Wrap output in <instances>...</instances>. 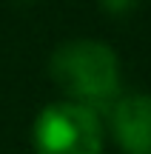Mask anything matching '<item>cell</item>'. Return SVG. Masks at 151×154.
Masks as SVG:
<instances>
[{
	"instance_id": "obj_3",
	"label": "cell",
	"mask_w": 151,
	"mask_h": 154,
	"mask_svg": "<svg viewBox=\"0 0 151 154\" xmlns=\"http://www.w3.org/2000/svg\"><path fill=\"white\" fill-rule=\"evenodd\" d=\"M111 134L125 154H151V94H125L117 100Z\"/></svg>"
},
{
	"instance_id": "obj_1",
	"label": "cell",
	"mask_w": 151,
	"mask_h": 154,
	"mask_svg": "<svg viewBox=\"0 0 151 154\" xmlns=\"http://www.w3.org/2000/svg\"><path fill=\"white\" fill-rule=\"evenodd\" d=\"M49 74L71 103L89 106L114 97L120 86V60L103 40L77 37L60 43L49 57Z\"/></svg>"
},
{
	"instance_id": "obj_2",
	"label": "cell",
	"mask_w": 151,
	"mask_h": 154,
	"mask_svg": "<svg viewBox=\"0 0 151 154\" xmlns=\"http://www.w3.org/2000/svg\"><path fill=\"white\" fill-rule=\"evenodd\" d=\"M37 154H103V123L80 103H51L32 128Z\"/></svg>"
}]
</instances>
